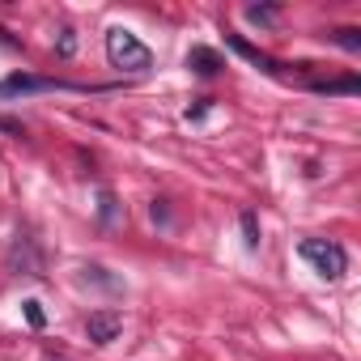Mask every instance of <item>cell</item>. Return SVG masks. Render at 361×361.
I'll return each mask as SVG.
<instances>
[{"label": "cell", "instance_id": "9c48e42d", "mask_svg": "<svg viewBox=\"0 0 361 361\" xmlns=\"http://www.w3.org/2000/svg\"><path fill=\"white\" fill-rule=\"evenodd\" d=\"M238 226H243V243H247V251H259V217H255L251 209H243Z\"/></svg>", "mask_w": 361, "mask_h": 361}, {"label": "cell", "instance_id": "3957f363", "mask_svg": "<svg viewBox=\"0 0 361 361\" xmlns=\"http://www.w3.org/2000/svg\"><path fill=\"white\" fill-rule=\"evenodd\" d=\"M51 90H85L60 77H30V73H9L0 81V98H22V94H51Z\"/></svg>", "mask_w": 361, "mask_h": 361}, {"label": "cell", "instance_id": "5b68a950", "mask_svg": "<svg viewBox=\"0 0 361 361\" xmlns=\"http://www.w3.org/2000/svg\"><path fill=\"white\" fill-rule=\"evenodd\" d=\"M226 47H230V51H238L247 64H255V68H264V73H285V64H281V60H272L268 51H259L255 43H247V39H243V35H234V30H226Z\"/></svg>", "mask_w": 361, "mask_h": 361}, {"label": "cell", "instance_id": "4fadbf2b", "mask_svg": "<svg viewBox=\"0 0 361 361\" xmlns=\"http://www.w3.org/2000/svg\"><path fill=\"white\" fill-rule=\"evenodd\" d=\"M247 18H251V22H259V26H276V9H272V5H251V9H247Z\"/></svg>", "mask_w": 361, "mask_h": 361}, {"label": "cell", "instance_id": "8992f818", "mask_svg": "<svg viewBox=\"0 0 361 361\" xmlns=\"http://www.w3.org/2000/svg\"><path fill=\"white\" fill-rule=\"evenodd\" d=\"M119 331H123V314H119V310H94V314L85 319V336H90L94 344H111Z\"/></svg>", "mask_w": 361, "mask_h": 361}, {"label": "cell", "instance_id": "7c38bea8", "mask_svg": "<svg viewBox=\"0 0 361 361\" xmlns=\"http://www.w3.org/2000/svg\"><path fill=\"white\" fill-rule=\"evenodd\" d=\"M22 310H26V323H30V327H43V323H47V314H43V302H39V298H26V302H22Z\"/></svg>", "mask_w": 361, "mask_h": 361}, {"label": "cell", "instance_id": "5bb4252c", "mask_svg": "<svg viewBox=\"0 0 361 361\" xmlns=\"http://www.w3.org/2000/svg\"><path fill=\"white\" fill-rule=\"evenodd\" d=\"M98 213H102V221L115 217V200H111V192H102V209H98Z\"/></svg>", "mask_w": 361, "mask_h": 361}, {"label": "cell", "instance_id": "2e32d148", "mask_svg": "<svg viewBox=\"0 0 361 361\" xmlns=\"http://www.w3.org/2000/svg\"><path fill=\"white\" fill-rule=\"evenodd\" d=\"M0 128H5V132H13V136H26V132H22V123H18V119H0Z\"/></svg>", "mask_w": 361, "mask_h": 361}, {"label": "cell", "instance_id": "30bf717a", "mask_svg": "<svg viewBox=\"0 0 361 361\" xmlns=\"http://www.w3.org/2000/svg\"><path fill=\"white\" fill-rule=\"evenodd\" d=\"M331 43H340L344 51H361V30H357V26H340V30L331 35Z\"/></svg>", "mask_w": 361, "mask_h": 361}, {"label": "cell", "instance_id": "8fae6325", "mask_svg": "<svg viewBox=\"0 0 361 361\" xmlns=\"http://www.w3.org/2000/svg\"><path fill=\"white\" fill-rule=\"evenodd\" d=\"M56 56H60V60H73V56H77V30H73V26L60 30V39H56Z\"/></svg>", "mask_w": 361, "mask_h": 361}, {"label": "cell", "instance_id": "277c9868", "mask_svg": "<svg viewBox=\"0 0 361 361\" xmlns=\"http://www.w3.org/2000/svg\"><path fill=\"white\" fill-rule=\"evenodd\" d=\"M9 268L13 272H26V276H43V251L30 234H18L13 247H9Z\"/></svg>", "mask_w": 361, "mask_h": 361}, {"label": "cell", "instance_id": "52a82bcc", "mask_svg": "<svg viewBox=\"0 0 361 361\" xmlns=\"http://www.w3.org/2000/svg\"><path fill=\"white\" fill-rule=\"evenodd\" d=\"M188 68H192L196 77H217V73L226 68V60H221L213 47H192V51H188Z\"/></svg>", "mask_w": 361, "mask_h": 361}, {"label": "cell", "instance_id": "9a60e30c", "mask_svg": "<svg viewBox=\"0 0 361 361\" xmlns=\"http://www.w3.org/2000/svg\"><path fill=\"white\" fill-rule=\"evenodd\" d=\"M209 102H213V98H200V102H196V106H188V119H200V115H204V111H209Z\"/></svg>", "mask_w": 361, "mask_h": 361}, {"label": "cell", "instance_id": "6da1fadb", "mask_svg": "<svg viewBox=\"0 0 361 361\" xmlns=\"http://www.w3.org/2000/svg\"><path fill=\"white\" fill-rule=\"evenodd\" d=\"M106 60L119 73H149L153 68V51L132 30H123V26H111L106 30Z\"/></svg>", "mask_w": 361, "mask_h": 361}, {"label": "cell", "instance_id": "ba28073f", "mask_svg": "<svg viewBox=\"0 0 361 361\" xmlns=\"http://www.w3.org/2000/svg\"><path fill=\"white\" fill-rule=\"evenodd\" d=\"M310 90H319V94H357L361 90V81L348 73V77H327V81H310Z\"/></svg>", "mask_w": 361, "mask_h": 361}, {"label": "cell", "instance_id": "7a4b0ae2", "mask_svg": "<svg viewBox=\"0 0 361 361\" xmlns=\"http://www.w3.org/2000/svg\"><path fill=\"white\" fill-rule=\"evenodd\" d=\"M302 259L323 276V281H340L344 272H348V255H344V247L340 243H327V238H302Z\"/></svg>", "mask_w": 361, "mask_h": 361}]
</instances>
